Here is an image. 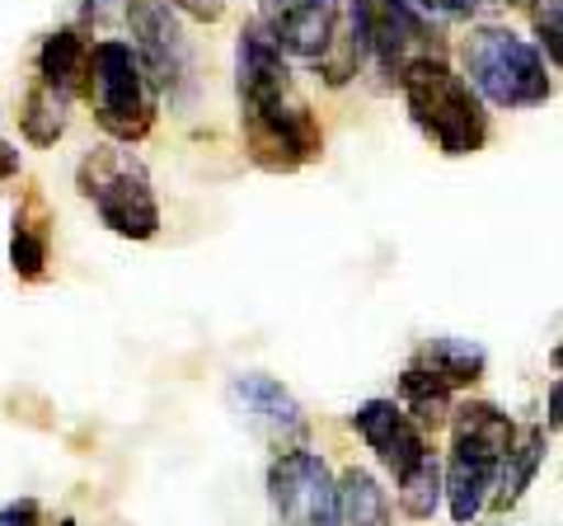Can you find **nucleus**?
Returning <instances> with one entry per match:
<instances>
[{
    "instance_id": "20",
    "label": "nucleus",
    "mask_w": 563,
    "mask_h": 526,
    "mask_svg": "<svg viewBox=\"0 0 563 526\" xmlns=\"http://www.w3.org/2000/svg\"><path fill=\"white\" fill-rule=\"evenodd\" d=\"M395 484H399L395 494H399L404 517H413V522H428L437 507H442V498H446V470L437 465L432 456H428V461H422L418 470H409L404 480H395Z\"/></svg>"
},
{
    "instance_id": "28",
    "label": "nucleus",
    "mask_w": 563,
    "mask_h": 526,
    "mask_svg": "<svg viewBox=\"0 0 563 526\" xmlns=\"http://www.w3.org/2000/svg\"><path fill=\"white\" fill-rule=\"evenodd\" d=\"M550 362H554V366H559V372H563V339L554 343V353H550Z\"/></svg>"
},
{
    "instance_id": "18",
    "label": "nucleus",
    "mask_w": 563,
    "mask_h": 526,
    "mask_svg": "<svg viewBox=\"0 0 563 526\" xmlns=\"http://www.w3.org/2000/svg\"><path fill=\"white\" fill-rule=\"evenodd\" d=\"M399 405L409 409L422 428H437V424H451V414H455V391H451L442 376H432L428 366L409 362V366L399 372Z\"/></svg>"
},
{
    "instance_id": "25",
    "label": "nucleus",
    "mask_w": 563,
    "mask_h": 526,
    "mask_svg": "<svg viewBox=\"0 0 563 526\" xmlns=\"http://www.w3.org/2000/svg\"><path fill=\"white\" fill-rule=\"evenodd\" d=\"M128 6H132V0H85V6H80V20H85V24H109L118 10L128 14Z\"/></svg>"
},
{
    "instance_id": "23",
    "label": "nucleus",
    "mask_w": 563,
    "mask_h": 526,
    "mask_svg": "<svg viewBox=\"0 0 563 526\" xmlns=\"http://www.w3.org/2000/svg\"><path fill=\"white\" fill-rule=\"evenodd\" d=\"M413 6L422 10V14H455V20H470V14L474 10H479V6H493V0H413Z\"/></svg>"
},
{
    "instance_id": "24",
    "label": "nucleus",
    "mask_w": 563,
    "mask_h": 526,
    "mask_svg": "<svg viewBox=\"0 0 563 526\" xmlns=\"http://www.w3.org/2000/svg\"><path fill=\"white\" fill-rule=\"evenodd\" d=\"M165 6L184 10V14H192V20H202V24H217L225 14V0H165Z\"/></svg>"
},
{
    "instance_id": "27",
    "label": "nucleus",
    "mask_w": 563,
    "mask_h": 526,
    "mask_svg": "<svg viewBox=\"0 0 563 526\" xmlns=\"http://www.w3.org/2000/svg\"><path fill=\"white\" fill-rule=\"evenodd\" d=\"M5 179H20V151L0 136V184H5Z\"/></svg>"
},
{
    "instance_id": "4",
    "label": "nucleus",
    "mask_w": 563,
    "mask_h": 526,
    "mask_svg": "<svg viewBox=\"0 0 563 526\" xmlns=\"http://www.w3.org/2000/svg\"><path fill=\"white\" fill-rule=\"evenodd\" d=\"M404 103H409V118L418 122V132L442 151V155H474L488 146V113L479 90L451 72L446 57L418 62L399 76Z\"/></svg>"
},
{
    "instance_id": "14",
    "label": "nucleus",
    "mask_w": 563,
    "mask_h": 526,
    "mask_svg": "<svg viewBox=\"0 0 563 526\" xmlns=\"http://www.w3.org/2000/svg\"><path fill=\"white\" fill-rule=\"evenodd\" d=\"M90 52H95V47L85 43L76 29L52 33V39L43 43V52H38V80L47 85V90H57L62 99L85 95V76H90Z\"/></svg>"
},
{
    "instance_id": "2",
    "label": "nucleus",
    "mask_w": 563,
    "mask_h": 526,
    "mask_svg": "<svg viewBox=\"0 0 563 526\" xmlns=\"http://www.w3.org/2000/svg\"><path fill=\"white\" fill-rule=\"evenodd\" d=\"M517 424L488 399H461L451 414V456H446V507L455 526H470L493 503L498 470L517 447Z\"/></svg>"
},
{
    "instance_id": "1",
    "label": "nucleus",
    "mask_w": 563,
    "mask_h": 526,
    "mask_svg": "<svg viewBox=\"0 0 563 526\" xmlns=\"http://www.w3.org/2000/svg\"><path fill=\"white\" fill-rule=\"evenodd\" d=\"M235 95H240V136L250 161L268 174H291L324 151V128L310 103L291 85L287 52L263 24H250L235 47Z\"/></svg>"
},
{
    "instance_id": "10",
    "label": "nucleus",
    "mask_w": 563,
    "mask_h": 526,
    "mask_svg": "<svg viewBox=\"0 0 563 526\" xmlns=\"http://www.w3.org/2000/svg\"><path fill=\"white\" fill-rule=\"evenodd\" d=\"M352 428H357V437L376 451V461L390 470L395 480H404L409 470H418L432 456L428 428H422L399 399H366V405L352 409Z\"/></svg>"
},
{
    "instance_id": "6",
    "label": "nucleus",
    "mask_w": 563,
    "mask_h": 526,
    "mask_svg": "<svg viewBox=\"0 0 563 526\" xmlns=\"http://www.w3.org/2000/svg\"><path fill=\"white\" fill-rule=\"evenodd\" d=\"M85 99L95 109V122L113 142L132 146L155 128V95L141 72L136 47L103 39L90 52V76H85Z\"/></svg>"
},
{
    "instance_id": "21",
    "label": "nucleus",
    "mask_w": 563,
    "mask_h": 526,
    "mask_svg": "<svg viewBox=\"0 0 563 526\" xmlns=\"http://www.w3.org/2000/svg\"><path fill=\"white\" fill-rule=\"evenodd\" d=\"M531 24H536L540 52L563 72V0H536V6H531Z\"/></svg>"
},
{
    "instance_id": "17",
    "label": "nucleus",
    "mask_w": 563,
    "mask_h": 526,
    "mask_svg": "<svg viewBox=\"0 0 563 526\" xmlns=\"http://www.w3.org/2000/svg\"><path fill=\"white\" fill-rule=\"evenodd\" d=\"M339 513H343V526H395L390 494L362 465H347L339 475Z\"/></svg>"
},
{
    "instance_id": "11",
    "label": "nucleus",
    "mask_w": 563,
    "mask_h": 526,
    "mask_svg": "<svg viewBox=\"0 0 563 526\" xmlns=\"http://www.w3.org/2000/svg\"><path fill=\"white\" fill-rule=\"evenodd\" d=\"M128 24H132V47L141 57V72L155 90H184L188 76V43L184 29L174 24V10L165 0H132L128 6Z\"/></svg>"
},
{
    "instance_id": "19",
    "label": "nucleus",
    "mask_w": 563,
    "mask_h": 526,
    "mask_svg": "<svg viewBox=\"0 0 563 526\" xmlns=\"http://www.w3.org/2000/svg\"><path fill=\"white\" fill-rule=\"evenodd\" d=\"M66 103L57 90H47L43 80H33L20 99V132L29 146H57L66 132Z\"/></svg>"
},
{
    "instance_id": "22",
    "label": "nucleus",
    "mask_w": 563,
    "mask_h": 526,
    "mask_svg": "<svg viewBox=\"0 0 563 526\" xmlns=\"http://www.w3.org/2000/svg\"><path fill=\"white\" fill-rule=\"evenodd\" d=\"M0 526H43V507L33 498H14L0 507Z\"/></svg>"
},
{
    "instance_id": "12",
    "label": "nucleus",
    "mask_w": 563,
    "mask_h": 526,
    "mask_svg": "<svg viewBox=\"0 0 563 526\" xmlns=\"http://www.w3.org/2000/svg\"><path fill=\"white\" fill-rule=\"evenodd\" d=\"M258 24L282 52L306 62H320L343 29L339 0H263Z\"/></svg>"
},
{
    "instance_id": "8",
    "label": "nucleus",
    "mask_w": 563,
    "mask_h": 526,
    "mask_svg": "<svg viewBox=\"0 0 563 526\" xmlns=\"http://www.w3.org/2000/svg\"><path fill=\"white\" fill-rule=\"evenodd\" d=\"M372 52L390 80H399L418 62L446 57V39L413 0H372Z\"/></svg>"
},
{
    "instance_id": "3",
    "label": "nucleus",
    "mask_w": 563,
    "mask_h": 526,
    "mask_svg": "<svg viewBox=\"0 0 563 526\" xmlns=\"http://www.w3.org/2000/svg\"><path fill=\"white\" fill-rule=\"evenodd\" d=\"M465 80L479 90L484 103L507 113L540 109L554 95L550 80V57L540 52V43L521 39L507 24H479L470 29V39L461 43Z\"/></svg>"
},
{
    "instance_id": "30",
    "label": "nucleus",
    "mask_w": 563,
    "mask_h": 526,
    "mask_svg": "<svg viewBox=\"0 0 563 526\" xmlns=\"http://www.w3.org/2000/svg\"><path fill=\"white\" fill-rule=\"evenodd\" d=\"M57 526H76V522H57Z\"/></svg>"
},
{
    "instance_id": "7",
    "label": "nucleus",
    "mask_w": 563,
    "mask_h": 526,
    "mask_svg": "<svg viewBox=\"0 0 563 526\" xmlns=\"http://www.w3.org/2000/svg\"><path fill=\"white\" fill-rule=\"evenodd\" d=\"M268 498L282 526H343L339 480L329 475L324 456L310 447L282 451L268 465Z\"/></svg>"
},
{
    "instance_id": "9",
    "label": "nucleus",
    "mask_w": 563,
    "mask_h": 526,
    "mask_svg": "<svg viewBox=\"0 0 563 526\" xmlns=\"http://www.w3.org/2000/svg\"><path fill=\"white\" fill-rule=\"evenodd\" d=\"M225 399H231V409L268 447H277V451L306 447V414H301L296 395L282 381L263 376V372H240L231 385H225Z\"/></svg>"
},
{
    "instance_id": "29",
    "label": "nucleus",
    "mask_w": 563,
    "mask_h": 526,
    "mask_svg": "<svg viewBox=\"0 0 563 526\" xmlns=\"http://www.w3.org/2000/svg\"><path fill=\"white\" fill-rule=\"evenodd\" d=\"M493 6H521V10H531L536 0H493Z\"/></svg>"
},
{
    "instance_id": "16",
    "label": "nucleus",
    "mask_w": 563,
    "mask_h": 526,
    "mask_svg": "<svg viewBox=\"0 0 563 526\" xmlns=\"http://www.w3.org/2000/svg\"><path fill=\"white\" fill-rule=\"evenodd\" d=\"M544 447H550V428L531 424L517 432V447L507 451V461L498 470V489H493V507H517L521 494L531 489V480L540 475L544 465Z\"/></svg>"
},
{
    "instance_id": "5",
    "label": "nucleus",
    "mask_w": 563,
    "mask_h": 526,
    "mask_svg": "<svg viewBox=\"0 0 563 526\" xmlns=\"http://www.w3.org/2000/svg\"><path fill=\"white\" fill-rule=\"evenodd\" d=\"M76 188L95 202L99 221L122 240H155L161 235V202H155L151 174L122 146H95L76 165Z\"/></svg>"
},
{
    "instance_id": "13",
    "label": "nucleus",
    "mask_w": 563,
    "mask_h": 526,
    "mask_svg": "<svg viewBox=\"0 0 563 526\" xmlns=\"http://www.w3.org/2000/svg\"><path fill=\"white\" fill-rule=\"evenodd\" d=\"M10 269L20 283H47L52 273V207L38 188L24 193L10 221Z\"/></svg>"
},
{
    "instance_id": "15",
    "label": "nucleus",
    "mask_w": 563,
    "mask_h": 526,
    "mask_svg": "<svg viewBox=\"0 0 563 526\" xmlns=\"http://www.w3.org/2000/svg\"><path fill=\"white\" fill-rule=\"evenodd\" d=\"M413 362L428 366L432 376H442L451 391H470V385L484 381V372H488V353H484V348L470 343V339H451V335L428 339L413 353Z\"/></svg>"
},
{
    "instance_id": "26",
    "label": "nucleus",
    "mask_w": 563,
    "mask_h": 526,
    "mask_svg": "<svg viewBox=\"0 0 563 526\" xmlns=\"http://www.w3.org/2000/svg\"><path fill=\"white\" fill-rule=\"evenodd\" d=\"M544 428H563V376L550 381V395H544Z\"/></svg>"
}]
</instances>
